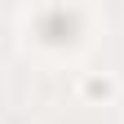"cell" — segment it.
I'll use <instances>...</instances> for the list:
<instances>
[{"instance_id":"cell-1","label":"cell","mask_w":124,"mask_h":124,"mask_svg":"<svg viewBox=\"0 0 124 124\" xmlns=\"http://www.w3.org/2000/svg\"><path fill=\"white\" fill-rule=\"evenodd\" d=\"M75 31H80V13L75 9H44L40 13V36L44 40L67 44V40H75Z\"/></svg>"}]
</instances>
